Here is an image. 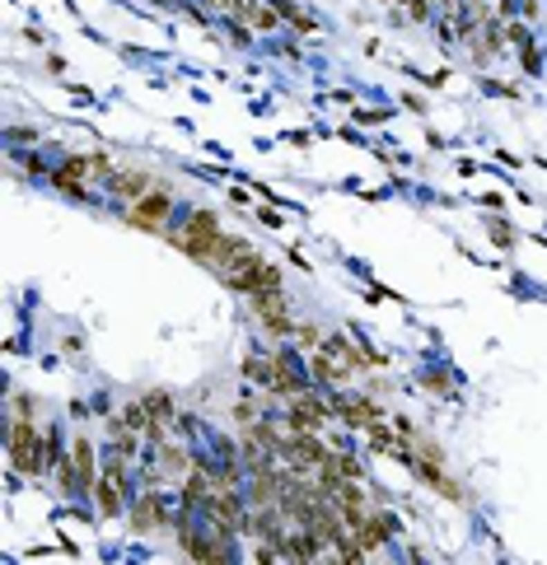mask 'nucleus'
Instances as JSON below:
<instances>
[{"instance_id": "12", "label": "nucleus", "mask_w": 547, "mask_h": 565, "mask_svg": "<svg viewBox=\"0 0 547 565\" xmlns=\"http://www.w3.org/2000/svg\"><path fill=\"white\" fill-rule=\"evenodd\" d=\"M295 341H299V346H318V327L299 323V327H295Z\"/></svg>"}, {"instance_id": "4", "label": "nucleus", "mask_w": 547, "mask_h": 565, "mask_svg": "<svg viewBox=\"0 0 547 565\" xmlns=\"http://www.w3.org/2000/svg\"><path fill=\"white\" fill-rule=\"evenodd\" d=\"M328 416H333V407H323V402H318V397H309V392H295V397H290V421H295V430H318Z\"/></svg>"}, {"instance_id": "7", "label": "nucleus", "mask_w": 547, "mask_h": 565, "mask_svg": "<svg viewBox=\"0 0 547 565\" xmlns=\"http://www.w3.org/2000/svg\"><path fill=\"white\" fill-rule=\"evenodd\" d=\"M164 524V509H159V495L155 490H145L136 500V528H145V533H155V528Z\"/></svg>"}, {"instance_id": "3", "label": "nucleus", "mask_w": 547, "mask_h": 565, "mask_svg": "<svg viewBox=\"0 0 547 565\" xmlns=\"http://www.w3.org/2000/svg\"><path fill=\"white\" fill-rule=\"evenodd\" d=\"M253 313H257V318H262L272 332H295L290 309H286V294H281V290H257V294H253Z\"/></svg>"}, {"instance_id": "11", "label": "nucleus", "mask_w": 547, "mask_h": 565, "mask_svg": "<svg viewBox=\"0 0 547 565\" xmlns=\"http://www.w3.org/2000/svg\"><path fill=\"white\" fill-rule=\"evenodd\" d=\"M75 477H80V486H89V481H94V453H89L84 439H75Z\"/></svg>"}, {"instance_id": "9", "label": "nucleus", "mask_w": 547, "mask_h": 565, "mask_svg": "<svg viewBox=\"0 0 547 565\" xmlns=\"http://www.w3.org/2000/svg\"><path fill=\"white\" fill-rule=\"evenodd\" d=\"M234 10L253 23V28H276V15L267 10V5H257V0H234Z\"/></svg>"}, {"instance_id": "8", "label": "nucleus", "mask_w": 547, "mask_h": 565, "mask_svg": "<svg viewBox=\"0 0 547 565\" xmlns=\"http://www.w3.org/2000/svg\"><path fill=\"white\" fill-rule=\"evenodd\" d=\"M118 468H108V477L98 481V505H103V514H118L122 509V495H118Z\"/></svg>"}, {"instance_id": "1", "label": "nucleus", "mask_w": 547, "mask_h": 565, "mask_svg": "<svg viewBox=\"0 0 547 565\" xmlns=\"http://www.w3.org/2000/svg\"><path fill=\"white\" fill-rule=\"evenodd\" d=\"M220 224H215V215L211 211H196L192 220H187V229L178 234V248L183 253H192V257H201V262H211V253H215V243H220Z\"/></svg>"}, {"instance_id": "2", "label": "nucleus", "mask_w": 547, "mask_h": 565, "mask_svg": "<svg viewBox=\"0 0 547 565\" xmlns=\"http://www.w3.org/2000/svg\"><path fill=\"white\" fill-rule=\"evenodd\" d=\"M10 458H15V472H28V477L42 468V444L28 425V416H15V425H10Z\"/></svg>"}, {"instance_id": "10", "label": "nucleus", "mask_w": 547, "mask_h": 565, "mask_svg": "<svg viewBox=\"0 0 547 565\" xmlns=\"http://www.w3.org/2000/svg\"><path fill=\"white\" fill-rule=\"evenodd\" d=\"M113 192H122V196H145V192H150V178H145V173H118V178H113Z\"/></svg>"}, {"instance_id": "6", "label": "nucleus", "mask_w": 547, "mask_h": 565, "mask_svg": "<svg viewBox=\"0 0 547 565\" xmlns=\"http://www.w3.org/2000/svg\"><path fill=\"white\" fill-rule=\"evenodd\" d=\"M333 411L346 421V425H365V430L379 421V407H374V402H365V397H342Z\"/></svg>"}, {"instance_id": "5", "label": "nucleus", "mask_w": 547, "mask_h": 565, "mask_svg": "<svg viewBox=\"0 0 547 565\" xmlns=\"http://www.w3.org/2000/svg\"><path fill=\"white\" fill-rule=\"evenodd\" d=\"M164 215H169V196H164V192H145L136 206H131L127 220H131L136 229H159V220H164Z\"/></svg>"}]
</instances>
